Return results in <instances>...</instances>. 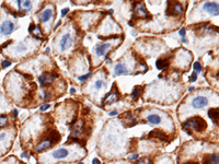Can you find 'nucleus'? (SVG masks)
Here are the masks:
<instances>
[{"instance_id":"f257e3e1","label":"nucleus","mask_w":219,"mask_h":164,"mask_svg":"<svg viewBox=\"0 0 219 164\" xmlns=\"http://www.w3.org/2000/svg\"><path fill=\"white\" fill-rule=\"evenodd\" d=\"M184 128H194L196 131H204L207 128V123L201 117H194V118L189 119L185 124L183 125Z\"/></svg>"},{"instance_id":"f03ea898","label":"nucleus","mask_w":219,"mask_h":164,"mask_svg":"<svg viewBox=\"0 0 219 164\" xmlns=\"http://www.w3.org/2000/svg\"><path fill=\"white\" fill-rule=\"evenodd\" d=\"M59 139H60V136H59V135H58L57 132H53V135H52L51 138L43 140L42 142L39 143V144L36 146L35 151L36 152H42V151H44V150L48 149L49 147L53 146V143H54V142H58V140H59Z\"/></svg>"},{"instance_id":"7ed1b4c3","label":"nucleus","mask_w":219,"mask_h":164,"mask_svg":"<svg viewBox=\"0 0 219 164\" xmlns=\"http://www.w3.org/2000/svg\"><path fill=\"white\" fill-rule=\"evenodd\" d=\"M14 23L10 21V20H6V21L1 22V24H0V34L3 35V36H8L14 31Z\"/></svg>"},{"instance_id":"20e7f679","label":"nucleus","mask_w":219,"mask_h":164,"mask_svg":"<svg viewBox=\"0 0 219 164\" xmlns=\"http://www.w3.org/2000/svg\"><path fill=\"white\" fill-rule=\"evenodd\" d=\"M204 11L210 15H218V3L217 2H206L204 3Z\"/></svg>"},{"instance_id":"39448f33","label":"nucleus","mask_w":219,"mask_h":164,"mask_svg":"<svg viewBox=\"0 0 219 164\" xmlns=\"http://www.w3.org/2000/svg\"><path fill=\"white\" fill-rule=\"evenodd\" d=\"M56 78H57L56 74H53V73H44V74H42V76L39 78V84L42 85V87L47 85V84H49V83H52Z\"/></svg>"},{"instance_id":"423d86ee","label":"nucleus","mask_w":219,"mask_h":164,"mask_svg":"<svg viewBox=\"0 0 219 164\" xmlns=\"http://www.w3.org/2000/svg\"><path fill=\"white\" fill-rule=\"evenodd\" d=\"M74 40H72V37L70 34H65L63 37H61V40L59 42V47L61 50H66L67 48H69L70 45L72 44Z\"/></svg>"},{"instance_id":"0eeeda50","label":"nucleus","mask_w":219,"mask_h":164,"mask_svg":"<svg viewBox=\"0 0 219 164\" xmlns=\"http://www.w3.org/2000/svg\"><path fill=\"white\" fill-rule=\"evenodd\" d=\"M208 103L207 97L205 96H196L194 100L192 101V106L194 108H203L204 106H206Z\"/></svg>"},{"instance_id":"6e6552de","label":"nucleus","mask_w":219,"mask_h":164,"mask_svg":"<svg viewBox=\"0 0 219 164\" xmlns=\"http://www.w3.org/2000/svg\"><path fill=\"white\" fill-rule=\"evenodd\" d=\"M110 47H111V44H108V43L98 44V45L94 46V52H95L96 56L101 57V56H103V55L105 54V52H106L108 49H110Z\"/></svg>"},{"instance_id":"1a4fd4ad","label":"nucleus","mask_w":219,"mask_h":164,"mask_svg":"<svg viewBox=\"0 0 219 164\" xmlns=\"http://www.w3.org/2000/svg\"><path fill=\"white\" fill-rule=\"evenodd\" d=\"M53 12H54L53 8H46V9L41 13V15H39V20H41V22L45 23V22H47L48 20H51L52 15H53Z\"/></svg>"},{"instance_id":"9d476101","label":"nucleus","mask_w":219,"mask_h":164,"mask_svg":"<svg viewBox=\"0 0 219 164\" xmlns=\"http://www.w3.org/2000/svg\"><path fill=\"white\" fill-rule=\"evenodd\" d=\"M17 5H18L19 9L22 10V11H30L31 9H32V2L31 1H27V0H25V1H17Z\"/></svg>"},{"instance_id":"9b49d317","label":"nucleus","mask_w":219,"mask_h":164,"mask_svg":"<svg viewBox=\"0 0 219 164\" xmlns=\"http://www.w3.org/2000/svg\"><path fill=\"white\" fill-rule=\"evenodd\" d=\"M120 100V93H117V92H112L110 94L106 96V99L104 100L103 103L104 104H111L113 102H116V101Z\"/></svg>"},{"instance_id":"f8f14e48","label":"nucleus","mask_w":219,"mask_h":164,"mask_svg":"<svg viewBox=\"0 0 219 164\" xmlns=\"http://www.w3.org/2000/svg\"><path fill=\"white\" fill-rule=\"evenodd\" d=\"M67 155H68V150L66 149H57L53 152V158L57 159V160L66 158Z\"/></svg>"},{"instance_id":"ddd939ff","label":"nucleus","mask_w":219,"mask_h":164,"mask_svg":"<svg viewBox=\"0 0 219 164\" xmlns=\"http://www.w3.org/2000/svg\"><path fill=\"white\" fill-rule=\"evenodd\" d=\"M114 71H115V74L116 76H122V74H127V68L124 66L123 64H120V62H118V64H116V66H115L114 68Z\"/></svg>"},{"instance_id":"4468645a","label":"nucleus","mask_w":219,"mask_h":164,"mask_svg":"<svg viewBox=\"0 0 219 164\" xmlns=\"http://www.w3.org/2000/svg\"><path fill=\"white\" fill-rule=\"evenodd\" d=\"M146 118H147V120L149 122V124H151V125H158L161 123V117H160L159 115H156V114H150V115H148Z\"/></svg>"},{"instance_id":"2eb2a0df","label":"nucleus","mask_w":219,"mask_h":164,"mask_svg":"<svg viewBox=\"0 0 219 164\" xmlns=\"http://www.w3.org/2000/svg\"><path fill=\"white\" fill-rule=\"evenodd\" d=\"M182 12V7H181L180 3H172L171 5V12H169L168 14H172V15H177Z\"/></svg>"},{"instance_id":"dca6fc26","label":"nucleus","mask_w":219,"mask_h":164,"mask_svg":"<svg viewBox=\"0 0 219 164\" xmlns=\"http://www.w3.org/2000/svg\"><path fill=\"white\" fill-rule=\"evenodd\" d=\"M208 115L215 124H218V108H211L208 111Z\"/></svg>"},{"instance_id":"f3484780","label":"nucleus","mask_w":219,"mask_h":164,"mask_svg":"<svg viewBox=\"0 0 219 164\" xmlns=\"http://www.w3.org/2000/svg\"><path fill=\"white\" fill-rule=\"evenodd\" d=\"M169 65V62H168V59H159V60L157 61L156 62V66H157V68L158 69H164L167 66Z\"/></svg>"},{"instance_id":"a211bd4d","label":"nucleus","mask_w":219,"mask_h":164,"mask_svg":"<svg viewBox=\"0 0 219 164\" xmlns=\"http://www.w3.org/2000/svg\"><path fill=\"white\" fill-rule=\"evenodd\" d=\"M141 88L140 87H136V88H134V91H133V94H132V96H133V99L134 100H137L139 97V94L141 93Z\"/></svg>"},{"instance_id":"6ab92c4d","label":"nucleus","mask_w":219,"mask_h":164,"mask_svg":"<svg viewBox=\"0 0 219 164\" xmlns=\"http://www.w3.org/2000/svg\"><path fill=\"white\" fill-rule=\"evenodd\" d=\"M15 50L19 53V54H22V53H25L27 50V46L24 45V44H20V45H18L17 47H15Z\"/></svg>"},{"instance_id":"aec40b11","label":"nucleus","mask_w":219,"mask_h":164,"mask_svg":"<svg viewBox=\"0 0 219 164\" xmlns=\"http://www.w3.org/2000/svg\"><path fill=\"white\" fill-rule=\"evenodd\" d=\"M103 87H105V82L103 81V80H96L95 83H94V88H95L96 90H100V89L103 88Z\"/></svg>"},{"instance_id":"412c9836","label":"nucleus","mask_w":219,"mask_h":164,"mask_svg":"<svg viewBox=\"0 0 219 164\" xmlns=\"http://www.w3.org/2000/svg\"><path fill=\"white\" fill-rule=\"evenodd\" d=\"M194 69H195V73H199L202 71V66L198 61L194 64Z\"/></svg>"},{"instance_id":"4be33fe9","label":"nucleus","mask_w":219,"mask_h":164,"mask_svg":"<svg viewBox=\"0 0 219 164\" xmlns=\"http://www.w3.org/2000/svg\"><path fill=\"white\" fill-rule=\"evenodd\" d=\"M90 76H91V72L90 73H87V74H84V76H82V77H79L78 80L80 82H83V81H86V80H87Z\"/></svg>"},{"instance_id":"5701e85b","label":"nucleus","mask_w":219,"mask_h":164,"mask_svg":"<svg viewBox=\"0 0 219 164\" xmlns=\"http://www.w3.org/2000/svg\"><path fill=\"white\" fill-rule=\"evenodd\" d=\"M10 65H11V61H9V60H3L2 61V68L9 67Z\"/></svg>"},{"instance_id":"b1692460","label":"nucleus","mask_w":219,"mask_h":164,"mask_svg":"<svg viewBox=\"0 0 219 164\" xmlns=\"http://www.w3.org/2000/svg\"><path fill=\"white\" fill-rule=\"evenodd\" d=\"M49 108V104H44V105H42V106L39 107V111H42V112H44V111H46V109Z\"/></svg>"},{"instance_id":"393cba45","label":"nucleus","mask_w":219,"mask_h":164,"mask_svg":"<svg viewBox=\"0 0 219 164\" xmlns=\"http://www.w3.org/2000/svg\"><path fill=\"white\" fill-rule=\"evenodd\" d=\"M68 11H69V9H68V8H65V9H63V11H61V17H65V15L67 14V13H68Z\"/></svg>"},{"instance_id":"a878e982","label":"nucleus","mask_w":219,"mask_h":164,"mask_svg":"<svg viewBox=\"0 0 219 164\" xmlns=\"http://www.w3.org/2000/svg\"><path fill=\"white\" fill-rule=\"evenodd\" d=\"M179 34H180V36H182V37H184L185 36V29H181L180 30V32H179Z\"/></svg>"},{"instance_id":"bb28decb","label":"nucleus","mask_w":219,"mask_h":164,"mask_svg":"<svg viewBox=\"0 0 219 164\" xmlns=\"http://www.w3.org/2000/svg\"><path fill=\"white\" fill-rule=\"evenodd\" d=\"M137 158H138V154H137V153H135V154H132L130 156H128L129 160H136Z\"/></svg>"},{"instance_id":"cd10ccee","label":"nucleus","mask_w":219,"mask_h":164,"mask_svg":"<svg viewBox=\"0 0 219 164\" xmlns=\"http://www.w3.org/2000/svg\"><path fill=\"white\" fill-rule=\"evenodd\" d=\"M92 164H100V161L98 160V159H93Z\"/></svg>"},{"instance_id":"c85d7f7f","label":"nucleus","mask_w":219,"mask_h":164,"mask_svg":"<svg viewBox=\"0 0 219 164\" xmlns=\"http://www.w3.org/2000/svg\"><path fill=\"white\" fill-rule=\"evenodd\" d=\"M196 77H197V73H193V76H192V81H195L196 80Z\"/></svg>"},{"instance_id":"c756f323","label":"nucleus","mask_w":219,"mask_h":164,"mask_svg":"<svg viewBox=\"0 0 219 164\" xmlns=\"http://www.w3.org/2000/svg\"><path fill=\"white\" fill-rule=\"evenodd\" d=\"M116 114H117L116 112H111L110 113V116H114V115H116Z\"/></svg>"},{"instance_id":"7c9ffc66","label":"nucleus","mask_w":219,"mask_h":164,"mask_svg":"<svg viewBox=\"0 0 219 164\" xmlns=\"http://www.w3.org/2000/svg\"><path fill=\"white\" fill-rule=\"evenodd\" d=\"M106 62H108V64H110V62H111V59H108V58H106Z\"/></svg>"},{"instance_id":"2f4dec72","label":"nucleus","mask_w":219,"mask_h":164,"mask_svg":"<svg viewBox=\"0 0 219 164\" xmlns=\"http://www.w3.org/2000/svg\"><path fill=\"white\" fill-rule=\"evenodd\" d=\"M189 91H193V90H194V88H193V87H189Z\"/></svg>"},{"instance_id":"473e14b6","label":"nucleus","mask_w":219,"mask_h":164,"mask_svg":"<svg viewBox=\"0 0 219 164\" xmlns=\"http://www.w3.org/2000/svg\"><path fill=\"white\" fill-rule=\"evenodd\" d=\"M70 92H71V93H75L76 90H75V89H71V90H70Z\"/></svg>"},{"instance_id":"72a5a7b5","label":"nucleus","mask_w":219,"mask_h":164,"mask_svg":"<svg viewBox=\"0 0 219 164\" xmlns=\"http://www.w3.org/2000/svg\"><path fill=\"white\" fill-rule=\"evenodd\" d=\"M186 164H198V163H195V162H189V163H186Z\"/></svg>"}]
</instances>
